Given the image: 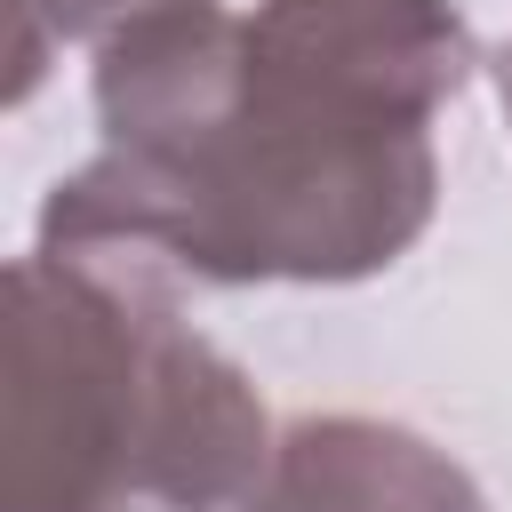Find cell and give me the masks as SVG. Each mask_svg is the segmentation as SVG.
I'll return each instance as SVG.
<instances>
[{
  "instance_id": "cell-1",
  "label": "cell",
  "mask_w": 512,
  "mask_h": 512,
  "mask_svg": "<svg viewBox=\"0 0 512 512\" xmlns=\"http://www.w3.org/2000/svg\"><path fill=\"white\" fill-rule=\"evenodd\" d=\"M464 80L432 0H168L104 48L112 152L56 184V248H168L200 272H368L432 208L424 112Z\"/></svg>"
},
{
  "instance_id": "cell-2",
  "label": "cell",
  "mask_w": 512,
  "mask_h": 512,
  "mask_svg": "<svg viewBox=\"0 0 512 512\" xmlns=\"http://www.w3.org/2000/svg\"><path fill=\"white\" fill-rule=\"evenodd\" d=\"M8 336L56 360H8V512H224L256 472V400L112 256H24Z\"/></svg>"
},
{
  "instance_id": "cell-3",
  "label": "cell",
  "mask_w": 512,
  "mask_h": 512,
  "mask_svg": "<svg viewBox=\"0 0 512 512\" xmlns=\"http://www.w3.org/2000/svg\"><path fill=\"white\" fill-rule=\"evenodd\" d=\"M104 8H160V0H56V16H64V24H96Z\"/></svg>"
}]
</instances>
